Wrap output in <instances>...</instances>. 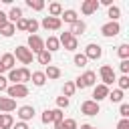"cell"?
I'll use <instances>...</instances> for the list:
<instances>
[{
  "instance_id": "cell-18",
  "label": "cell",
  "mask_w": 129,
  "mask_h": 129,
  "mask_svg": "<svg viewBox=\"0 0 129 129\" xmlns=\"http://www.w3.org/2000/svg\"><path fill=\"white\" fill-rule=\"evenodd\" d=\"M14 119L10 113H0V129H12Z\"/></svg>"
},
{
  "instance_id": "cell-11",
  "label": "cell",
  "mask_w": 129,
  "mask_h": 129,
  "mask_svg": "<svg viewBox=\"0 0 129 129\" xmlns=\"http://www.w3.org/2000/svg\"><path fill=\"white\" fill-rule=\"evenodd\" d=\"M60 18H54V16H44L42 18V28H46V30H58L60 28Z\"/></svg>"
},
{
  "instance_id": "cell-29",
  "label": "cell",
  "mask_w": 129,
  "mask_h": 129,
  "mask_svg": "<svg viewBox=\"0 0 129 129\" xmlns=\"http://www.w3.org/2000/svg\"><path fill=\"white\" fill-rule=\"evenodd\" d=\"M109 99H111V103H121L123 101V91H119V89L109 91Z\"/></svg>"
},
{
  "instance_id": "cell-30",
  "label": "cell",
  "mask_w": 129,
  "mask_h": 129,
  "mask_svg": "<svg viewBox=\"0 0 129 129\" xmlns=\"http://www.w3.org/2000/svg\"><path fill=\"white\" fill-rule=\"evenodd\" d=\"M26 6L32 8V10H42L44 8V2L42 0H26Z\"/></svg>"
},
{
  "instance_id": "cell-17",
  "label": "cell",
  "mask_w": 129,
  "mask_h": 129,
  "mask_svg": "<svg viewBox=\"0 0 129 129\" xmlns=\"http://www.w3.org/2000/svg\"><path fill=\"white\" fill-rule=\"evenodd\" d=\"M0 64H2V69H4V71H12V69H14V54H10V52L2 54Z\"/></svg>"
},
{
  "instance_id": "cell-43",
  "label": "cell",
  "mask_w": 129,
  "mask_h": 129,
  "mask_svg": "<svg viewBox=\"0 0 129 129\" xmlns=\"http://www.w3.org/2000/svg\"><path fill=\"white\" fill-rule=\"evenodd\" d=\"M117 129H129V119H121L117 123Z\"/></svg>"
},
{
  "instance_id": "cell-26",
  "label": "cell",
  "mask_w": 129,
  "mask_h": 129,
  "mask_svg": "<svg viewBox=\"0 0 129 129\" xmlns=\"http://www.w3.org/2000/svg\"><path fill=\"white\" fill-rule=\"evenodd\" d=\"M36 56H38V62H40V64H46V67H48L50 60H52V54H50L48 50H42V52H38Z\"/></svg>"
},
{
  "instance_id": "cell-12",
  "label": "cell",
  "mask_w": 129,
  "mask_h": 129,
  "mask_svg": "<svg viewBox=\"0 0 129 129\" xmlns=\"http://www.w3.org/2000/svg\"><path fill=\"white\" fill-rule=\"evenodd\" d=\"M18 117L26 123V121H30L32 117H34V107L32 105H22L20 109H18Z\"/></svg>"
},
{
  "instance_id": "cell-38",
  "label": "cell",
  "mask_w": 129,
  "mask_h": 129,
  "mask_svg": "<svg viewBox=\"0 0 129 129\" xmlns=\"http://www.w3.org/2000/svg\"><path fill=\"white\" fill-rule=\"evenodd\" d=\"M119 115H121L123 119L129 117V105H127V103H121V107H119Z\"/></svg>"
},
{
  "instance_id": "cell-37",
  "label": "cell",
  "mask_w": 129,
  "mask_h": 129,
  "mask_svg": "<svg viewBox=\"0 0 129 129\" xmlns=\"http://www.w3.org/2000/svg\"><path fill=\"white\" fill-rule=\"evenodd\" d=\"M56 107H58L60 111L67 109V107H69V99H67V97H58V99H56Z\"/></svg>"
},
{
  "instance_id": "cell-42",
  "label": "cell",
  "mask_w": 129,
  "mask_h": 129,
  "mask_svg": "<svg viewBox=\"0 0 129 129\" xmlns=\"http://www.w3.org/2000/svg\"><path fill=\"white\" fill-rule=\"evenodd\" d=\"M8 89V79L4 75H0V91H6Z\"/></svg>"
},
{
  "instance_id": "cell-7",
  "label": "cell",
  "mask_w": 129,
  "mask_h": 129,
  "mask_svg": "<svg viewBox=\"0 0 129 129\" xmlns=\"http://www.w3.org/2000/svg\"><path fill=\"white\" fill-rule=\"evenodd\" d=\"M14 56H16V58H18L22 64H30V62H32V52H30L26 46H16Z\"/></svg>"
},
{
  "instance_id": "cell-5",
  "label": "cell",
  "mask_w": 129,
  "mask_h": 129,
  "mask_svg": "<svg viewBox=\"0 0 129 129\" xmlns=\"http://www.w3.org/2000/svg\"><path fill=\"white\" fill-rule=\"evenodd\" d=\"M26 48H28L30 52H36V54H38V52L44 50V40H42L38 34H30V36H28V46H26Z\"/></svg>"
},
{
  "instance_id": "cell-25",
  "label": "cell",
  "mask_w": 129,
  "mask_h": 129,
  "mask_svg": "<svg viewBox=\"0 0 129 129\" xmlns=\"http://www.w3.org/2000/svg\"><path fill=\"white\" fill-rule=\"evenodd\" d=\"M107 16L111 18V22H117V20H119V16H121V8H119V6H109Z\"/></svg>"
},
{
  "instance_id": "cell-44",
  "label": "cell",
  "mask_w": 129,
  "mask_h": 129,
  "mask_svg": "<svg viewBox=\"0 0 129 129\" xmlns=\"http://www.w3.org/2000/svg\"><path fill=\"white\" fill-rule=\"evenodd\" d=\"M6 24H8V16H6V12H2V10H0V28H2V26H6Z\"/></svg>"
},
{
  "instance_id": "cell-4",
  "label": "cell",
  "mask_w": 129,
  "mask_h": 129,
  "mask_svg": "<svg viewBox=\"0 0 129 129\" xmlns=\"http://www.w3.org/2000/svg\"><path fill=\"white\" fill-rule=\"evenodd\" d=\"M58 42H60V44H62V46H64L67 50H71V52H73V50H77V46H79V40H77V38H75V36H73V34L69 32V30L60 34Z\"/></svg>"
},
{
  "instance_id": "cell-34",
  "label": "cell",
  "mask_w": 129,
  "mask_h": 129,
  "mask_svg": "<svg viewBox=\"0 0 129 129\" xmlns=\"http://www.w3.org/2000/svg\"><path fill=\"white\" fill-rule=\"evenodd\" d=\"M36 30H38V22H36L34 18H28V24H26V32H32V34H34Z\"/></svg>"
},
{
  "instance_id": "cell-36",
  "label": "cell",
  "mask_w": 129,
  "mask_h": 129,
  "mask_svg": "<svg viewBox=\"0 0 129 129\" xmlns=\"http://www.w3.org/2000/svg\"><path fill=\"white\" fill-rule=\"evenodd\" d=\"M75 64L77 67H85L87 64V56L85 54H75Z\"/></svg>"
},
{
  "instance_id": "cell-39",
  "label": "cell",
  "mask_w": 129,
  "mask_h": 129,
  "mask_svg": "<svg viewBox=\"0 0 129 129\" xmlns=\"http://www.w3.org/2000/svg\"><path fill=\"white\" fill-rule=\"evenodd\" d=\"M40 121H42L44 125H48V123H52V115H50V109H46V111L42 113V117H40Z\"/></svg>"
},
{
  "instance_id": "cell-47",
  "label": "cell",
  "mask_w": 129,
  "mask_h": 129,
  "mask_svg": "<svg viewBox=\"0 0 129 129\" xmlns=\"http://www.w3.org/2000/svg\"><path fill=\"white\" fill-rule=\"evenodd\" d=\"M2 73H4V69H2V64H0V75H2Z\"/></svg>"
},
{
  "instance_id": "cell-8",
  "label": "cell",
  "mask_w": 129,
  "mask_h": 129,
  "mask_svg": "<svg viewBox=\"0 0 129 129\" xmlns=\"http://www.w3.org/2000/svg\"><path fill=\"white\" fill-rule=\"evenodd\" d=\"M81 113H83V115H87V117L97 115V113H99V103H95L93 99L83 101V105H81Z\"/></svg>"
},
{
  "instance_id": "cell-3",
  "label": "cell",
  "mask_w": 129,
  "mask_h": 129,
  "mask_svg": "<svg viewBox=\"0 0 129 129\" xmlns=\"http://www.w3.org/2000/svg\"><path fill=\"white\" fill-rule=\"evenodd\" d=\"M6 93H8V97L10 99H24V97H28V87L26 85H12V87H8L6 89Z\"/></svg>"
},
{
  "instance_id": "cell-19",
  "label": "cell",
  "mask_w": 129,
  "mask_h": 129,
  "mask_svg": "<svg viewBox=\"0 0 129 129\" xmlns=\"http://www.w3.org/2000/svg\"><path fill=\"white\" fill-rule=\"evenodd\" d=\"M6 16H8V22L16 24V22H18V20L22 18V10H20L18 6H12V8H10V12H8Z\"/></svg>"
},
{
  "instance_id": "cell-2",
  "label": "cell",
  "mask_w": 129,
  "mask_h": 129,
  "mask_svg": "<svg viewBox=\"0 0 129 129\" xmlns=\"http://www.w3.org/2000/svg\"><path fill=\"white\" fill-rule=\"evenodd\" d=\"M99 75H101V81H103V85L105 87H109V85H113L117 79H115V71H113V67H109V64H103L101 69H99Z\"/></svg>"
},
{
  "instance_id": "cell-20",
  "label": "cell",
  "mask_w": 129,
  "mask_h": 129,
  "mask_svg": "<svg viewBox=\"0 0 129 129\" xmlns=\"http://www.w3.org/2000/svg\"><path fill=\"white\" fill-rule=\"evenodd\" d=\"M16 75H18V85H26V83L30 81V71H28L26 67L16 69Z\"/></svg>"
},
{
  "instance_id": "cell-40",
  "label": "cell",
  "mask_w": 129,
  "mask_h": 129,
  "mask_svg": "<svg viewBox=\"0 0 129 129\" xmlns=\"http://www.w3.org/2000/svg\"><path fill=\"white\" fill-rule=\"evenodd\" d=\"M26 24H28V18H20V20H18L14 26H16L18 30H26Z\"/></svg>"
},
{
  "instance_id": "cell-32",
  "label": "cell",
  "mask_w": 129,
  "mask_h": 129,
  "mask_svg": "<svg viewBox=\"0 0 129 129\" xmlns=\"http://www.w3.org/2000/svg\"><path fill=\"white\" fill-rule=\"evenodd\" d=\"M50 115H52V123H60L64 119V113L60 109H50Z\"/></svg>"
},
{
  "instance_id": "cell-46",
  "label": "cell",
  "mask_w": 129,
  "mask_h": 129,
  "mask_svg": "<svg viewBox=\"0 0 129 129\" xmlns=\"http://www.w3.org/2000/svg\"><path fill=\"white\" fill-rule=\"evenodd\" d=\"M81 129H93L91 125H81Z\"/></svg>"
},
{
  "instance_id": "cell-14",
  "label": "cell",
  "mask_w": 129,
  "mask_h": 129,
  "mask_svg": "<svg viewBox=\"0 0 129 129\" xmlns=\"http://www.w3.org/2000/svg\"><path fill=\"white\" fill-rule=\"evenodd\" d=\"M97 8H99V2L97 0H85L83 2V6H81V10H83V14H93V12H97Z\"/></svg>"
},
{
  "instance_id": "cell-31",
  "label": "cell",
  "mask_w": 129,
  "mask_h": 129,
  "mask_svg": "<svg viewBox=\"0 0 129 129\" xmlns=\"http://www.w3.org/2000/svg\"><path fill=\"white\" fill-rule=\"evenodd\" d=\"M14 30H16V26H14L12 22H8L6 26H2V28H0L2 36H12V34H14Z\"/></svg>"
},
{
  "instance_id": "cell-6",
  "label": "cell",
  "mask_w": 129,
  "mask_h": 129,
  "mask_svg": "<svg viewBox=\"0 0 129 129\" xmlns=\"http://www.w3.org/2000/svg\"><path fill=\"white\" fill-rule=\"evenodd\" d=\"M119 32H121L119 22H107V24H103V26H101V34H103V36H107V38L117 36Z\"/></svg>"
},
{
  "instance_id": "cell-41",
  "label": "cell",
  "mask_w": 129,
  "mask_h": 129,
  "mask_svg": "<svg viewBox=\"0 0 129 129\" xmlns=\"http://www.w3.org/2000/svg\"><path fill=\"white\" fill-rule=\"evenodd\" d=\"M119 69H121V73H123V75H127V73H129V58H125V60H121V64H119Z\"/></svg>"
},
{
  "instance_id": "cell-27",
  "label": "cell",
  "mask_w": 129,
  "mask_h": 129,
  "mask_svg": "<svg viewBox=\"0 0 129 129\" xmlns=\"http://www.w3.org/2000/svg\"><path fill=\"white\" fill-rule=\"evenodd\" d=\"M75 91H77V89H75V83L67 81V83H64V87H62V97H67V99H69V97H73V95H75Z\"/></svg>"
},
{
  "instance_id": "cell-35",
  "label": "cell",
  "mask_w": 129,
  "mask_h": 129,
  "mask_svg": "<svg viewBox=\"0 0 129 129\" xmlns=\"http://www.w3.org/2000/svg\"><path fill=\"white\" fill-rule=\"evenodd\" d=\"M117 83H119V91L129 89V77H127V75H123L121 79H117Z\"/></svg>"
},
{
  "instance_id": "cell-13",
  "label": "cell",
  "mask_w": 129,
  "mask_h": 129,
  "mask_svg": "<svg viewBox=\"0 0 129 129\" xmlns=\"http://www.w3.org/2000/svg\"><path fill=\"white\" fill-rule=\"evenodd\" d=\"M16 109V101L10 97H0V111L2 113H10Z\"/></svg>"
},
{
  "instance_id": "cell-48",
  "label": "cell",
  "mask_w": 129,
  "mask_h": 129,
  "mask_svg": "<svg viewBox=\"0 0 129 129\" xmlns=\"http://www.w3.org/2000/svg\"><path fill=\"white\" fill-rule=\"evenodd\" d=\"M93 129H95V127H93Z\"/></svg>"
},
{
  "instance_id": "cell-10",
  "label": "cell",
  "mask_w": 129,
  "mask_h": 129,
  "mask_svg": "<svg viewBox=\"0 0 129 129\" xmlns=\"http://www.w3.org/2000/svg\"><path fill=\"white\" fill-rule=\"evenodd\" d=\"M93 97H95V99H93L95 103L107 99V97H109V87H105L103 83H101V85H95V89H93Z\"/></svg>"
},
{
  "instance_id": "cell-1",
  "label": "cell",
  "mask_w": 129,
  "mask_h": 129,
  "mask_svg": "<svg viewBox=\"0 0 129 129\" xmlns=\"http://www.w3.org/2000/svg\"><path fill=\"white\" fill-rule=\"evenodd\" d=\"M95 81H97V75H95L93 71H87V73H83V75L77 79L75 89H87V87H93Z\"/></svg>"
},
{
  "instance_id": "cell-45",
  "label": "cell",
  "mask_w": 129,
  "mask_h": 129,
  "mask_svg": "<svg viewBox=\"0 0 129 129\" xmlns=\"http://www.w3.org/2000/svg\"><path fill=\"white\" fill-rule=\"evenodd\" d=\"M12 129H28V125H26L24 121H20V123H16V125H12Z\"/></svg>"
},
{
  "instance_id": "cell-24",
  "label": "cell",
  "mask_w": 129,
  "mask_h": 129,
  "mask_svg": "<svg viewBox=\"0 0 129 129\" xmlns=\"http://www.w3.org/2000/svg\"><path fill=\"white\" fill-rule=\"evenodd\" d=\"M60 16H62V18H60V22L64 20V22H69V24H73V22H77V20H79L75 10H62V14H60Z\"/></svg>"
},
{
  "instance_id": "cell-15",
  "label": "cell",
  "mask_w": 129,
  "mask_h": 129,
  "mask_svg": "<svg viewBox=\"0 0 129 129\" xmlns=\"http://www.w3.org/2000/svg\"><path fill=\"white\" fill-rule=\"evenodd\" d=\"M58 48H60V42H58L56 36H48V38L44 40V50H48L50 54H52L54 50H58Z\"/></svg>"
},
{
  "instance_id": "cell-28",
  "label": "cell",
  "mask_w": 129,
  "mask_h": 129,
  "mask_svg": "<svg viewBox=\"0 0 129 129\" xmlns=\"http://www.w3.org/2000/svg\"><path fill=\"white\" fill-rule=\"evenodd\" d=\"M48 12H50V16H54V18H58V16L62 14V6H60L58 2H52V4L48 6Z\"/></svg>"
},
{
  "instance_id": "cell-23",
  "label": "cell",
  "mask_w": 129,
  "mask_h": 129,
  "mask_svg": "<svg viewBox=\"0 0 129 129\" xmlns=\"http://www.w3.org/2000/svg\"><path fill=\"white\" fill-rule=\"evenodd\" d=\"M54 129H77L75 119H62L60 123H54Z\"/></svg>"
},
{
  "instance_id": "cell-9",
  "label": "cell",
  "mask_w": 129,
  "mask_h": 129,
  "mask_svg": "<svg viewBox=\"0 0 129 129\" xmlns=\"http://www.w3.org/2000/svg\"><path fill=\"white\" fill-rule=\"evenodd\" d=\"M85 56H87V60H97V58H101V54H103V50H101V46L99 44H95V42H91L87 48H85V52H83Z\"/></svg>"
},
{
  "instance_id": "cell-22",
  "label": "cell",
  "mask_w": 129,
  "mask_h": 129,
  "mask_svg": "<svg viewBox=\"0 0 129 129\" xmlns=\"http://www.w3.org/2000/svg\"><path fill=\"white\" fill-rule=\"evenodd\" d=\"M44 77L54 81V79H58V77H60V69H58V67H54V64H48V67H46V71H44Z\"/></svg>"
},
{
  "instance_id": "cell-16",
  "label": "cell",
  "mask_w": 129,
  "mask_h": 129,
  "mask_svg": "<svg viewBox=\"0 0 129 129\" xmlns=\"http://www.w3.org/2000/svg\"><path fill=\"white\" fill-rule=\"evenodd\" d=\"M85 30H87V24H85L83 20H77V22H73V24H71V30H69V32L77 38V36H79V34H83Z\"/></svg>"
},
{
  "instance_id": "cell-21",
  "label": "cell",
  "mask_w": 129,
  "mask_h": 129,
  "mask_svg": "<svg viewBox=\"0 0 129 129\" xmlns=\"http://www.w3.org/2000/svg\"><path fill=\"white\" fill-rule=\"evenodd\" d=\"M30 81H32L36 87H42V85L46 83V77H44L42 71H34V73H30Z\"/></svg>"
},
{
  "instance_id": "cell-33",
  "label": "cell",
  "mask_w": 129,
  "mask_h": 129,
  "mask_svg": "<svg viewBox=\"0 0 129 129\" xmlns=\"http://www.w3.org/2000/svg\"><path fill=\"white\" fill-rule=\"evenodd\" d=\"M117 54L125 60V58H129V44H121L119 48H117Z\"/></svg>"
}]
</instances>
